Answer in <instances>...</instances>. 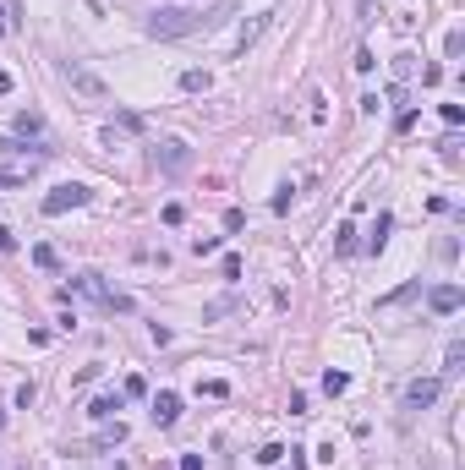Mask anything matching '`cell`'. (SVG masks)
<instances>
[{
  "label": "cell",
  "instance_id": "obj_1",
  "mask_svg": "<svg viewBox=\"0 0 465 470\" xmlns=\"http://www.w3.org/2000/svg\"><path fill=\"white\" fill-rule=\"evenodd\" d=\"M208 22H213L208 11H192V6H159V11H148V33L153 39H187Z\"/></svg>",
  "mask_w": 465,
  "mask_h": 470
},
{
  "label": "cell",
  "instance_id": "obj_2",
  "mask_svg": "<svg viewBox=\"0 0 465 470\" xmlns=\"http://www.w3.org/2000/svg\"><path fill=\"white\" fill-rule=\"evenodd\" d=\"M66 295H88L93 307H105V312H131V295H121L115 285H105L99 274H77V279L66 285Z\"/></svg>",
  "mask_w": 465,
  "mask_h": 470
},
{
  "label": "cell",
  "instance_id": "obj_3",
  "mask_svg": "<svg viewBox=\"0 0 465 470\" xmlns=\"http://www.w3.org/2000/svg\"><path fill=\"white\" fill-rule=\"evenodd\" d=\"M88 197H93V192H88L83 181H66V186H55V192H49V197H44V213H49V219H61V213H71V208H83Z\"/></svg>",
  "mask_w": 465,
  "mask_h": 470
},
{
  "label": "cell",
  "instance_id": "obj_4",
  "mask_svg": "<svg viewBox=\"0 0 465 470\" xmlns=\"http://www.w3.org/2000/svg\"><path fill=\"white\" fill-rule=\"evenodd\" d=\"M427 307L438 312V317H449V312L465 307V290L460 285H432V290H427Z\"/></svg>",
  "mask_w": 465,
  "mask_h": 470
},
{
  "label": "cell",
  "instance_id": "obj_5",
  "mask_svg": "<svg viewBox=\"0 0 465 470\" xmlns=\"http://www.w3.org/2000/svg\"><path fill=\"white\" fill-rule=\"evenodd\" d=\"M438 377H416V383H405V410H427L432 399H438Z\"/></svg>",
  "mask_w": 465,
  "mask_h": 470
},
{
  "label": "cell",
  "instance_id": "obj_6",
  "mask_svg": "<svg viewBox=\"0 0 465 470\" xmlns=\"http://www.w3.org/2000/svg\"><path fill=\"white\" fill-rule=\"evenodd\" d=\"M153 159H159V170H165V175H181V170L192 164V153H187V143H159V153H153Z\"/></svg>",
  "mask_w": 465,
  "mask_h": 470
},
{
  "label": "cell",
  "instance_id": "obj_7",
  "mask_svg": "<svg viewBox=\"0 0 465 470\" xmlns=\"http://www.w3.org/2000/svg\"><path fill=\"white\" fill-rule=\"evenodd\" d=\"M175 416H181V394L159 389V394H153V421H159V427H170Z\"/></svg>",
  "mask_w": 465,
  "mask_h": 470
},
{
  "label": "cell",
  "instance_id": "obj_8",
  "mask_svg": "<svg viewBox=\"0 0 465 470\" xmlns=\"http://www.w3.org/2000/svg\"><path fill=\"white\" fill-rule=\"evenodd\" d=\"M66 82H71L77 93H88V99H105V82L93 77V71H83V66H71V71H66Z\"/></svg>",
  "mask_w": 465,
  "mask_h": 470
},
{
  "label": "cell",
  "instance_id": "obj_9",
  "mask_svg": "<svg viewBox=\"0 0 465 470\" xmlns=\"http://www.w3.org/2000/svg\"><path fill=\"white\" fill-rule=\"evenodd\" d=\"M11 126H17V137H44V131H49L39 110H17V121H11Z\"/></svg>",
  "mask_w": 465,
  "mask_h": 470
},
{
  "label": "cell",
  "instance_id": "obj_10",
  "mask_svg": "<svg viewBox=\"0 0 465 470\" xmlns=\"http://www.w3.org/2000/svg\"><path fill=\"white\" fill-rule=\"evenodd\" d=\"M181 88H187V93H208V88H213V71L192 66V71H181Z\"/></svg>",
  "mask_w": 465,
  "mask_h": 470
},
{
  "label": "cell",
  "instance_id": "obj_11",
  "mask_svg": "<svg viewBox=\"0 0 465 470\" xmlns=\"http://www.w3.org/2000/svg\"><path fill=\"white\" fill-rule=\"evenodd\" d=\"M121 399H126V394H99V399L88 405V416H99V421H110V416L121 410Z\"/></svg>",
  "mask_w": 465,
  "mask_h": 470
},
{
  "label": "cell",
  "instance_id": "obj_12",
  "mask_svg": "<svg viewBox=\"0 0 465 470\" xmlns=\"http://www.w3.org/2000/svg\"><path fill=\"white\" fill-rule=\"evenodd\" d=\"M389 230H394V219H389V213H378V219H372V235H367V252H383Z\"/></svg>",
  "mask_w": 465,
  "mask_h": 470
},
{
  "label": "cell",
  "instance_id": "obj_13",
  "mask_svg": "<svg viewBox=\"0 0 465 470\" xmlns=\"http://www.w3.org/2000/svg\"><path fill=\"white\" fill-rule=\"evenodd\" d=\"M197 394H208V399H230V383H225V377H203Z\"/></svg>",
  "mask_w": 465,
  "mask_h": 470
},
{
  "label": "cell",
  "instance_id": "obj_14",
  "mask_svg": "<svg viewBox=\"0 0 465 470\" xmlns=\"http://www.w3.org/2000/svg\"><path fill=\"white\" fill-rule=\"evenodd\" d=\"M334 252H356V225H351V219L334 230Z\"/></svg>",
  "mask_w": 465,
  "mask_h": 470
},
{
  "label": "cell",
  "instance_id": "obj_15",
  "mask_svg": "<svg viewBox=\"0 0 465 470\" xmlns=\"http://www.w3.org/2000/svg\"><path fill=\"white\" fill-rule=\"evenodd\" d=\"M269 28V17H252L247 28H241V39H235V49H247V44H257V33Z\"/></svg>",
  "mask_w": 465,
  "mask_h": 470
},
{
  "label": "cell",
  "instance_id": "obj_16",
  "mask_svg": "<svg viewBox=\"0 0 465 470\" xmlns=\"http://www.w3.org/2000/svg\"><path fill=\"white\" fill-rule=\"evenodd\" d=\"M33 263H39V268H61V252H55V246H33Z\"/></svg>",
  "mask_w": 465,
  "mask_h": 470
},
{
  "label": "cell",
  "instance_id": "obj_17",
  "mask_svg": "<svg viewBox=\"0 0 465 470\" xmlns=\"http://www.w3.org/2000/svg\"><path fill=\"white\" fill-rule=\"evenodd\" d=\"M323 389H329V394H345V389H351V377H345V372H323Z\"/></svg>",
  "mask_w": 465,
  "mask_h": 470
},
{
  "label": "cell",
  "instance_id": "obj_18",
  "mask_svg": "<svg viewBox=\"0 0 465 470\" xmlns=\"http://www.w3.org/2000/svg\"><path fill=\"white\" fill-rule=\"evenodd\" d=\"M438 115H444V126H449V131H454V126H465V110H460V104H444Z\"/></svg>",
  "mask_w": 465,
  "mask_h": 470
},
{
  "label": "cell",
  "instance_id": "obj_19",
  "mask_svg": "<svg viewBox=\"0 0 465 470\" xmlns=\"http://www.w3.org/2000/svg\"><path fill=\"white\" fill-rule=\"evenodd\" d=\"M99 443H126V427H121V421H110V427L99 432Z\"/></svg>",
  "mask_w": 465,
  "mask_h": 470
},
{
  "label": "cell",
  "instance_id": "obj_20",
  "mask_svg": "<svg viewBox=\"0 0 465 470\" xmlns=\"http://www.w3.org/2000/svg\"><path fill=\"white\" fill-rule=\"evenodd\" d=\"M121 394H126V399H143V394H148V383H143V377L131 372V377H126V389H121Z\"/></svg>",
  "mask_w": 465,
  "mask_h": 470
},
{
  "label": "cell",
  "instance_id": "obj_21",
  "mask_svg": "<svg viewBox=\"0 0 465 470\" xmlns=\"http://www.w3.org/2000/svg\"><path fill=\"white\" fill-rule=\"evenodd\" d=\"M279 459H285V449H279V443H269V449H257V465H279Z\"/></svg>",
  "mask_w": 465,
  "mask_h": 470
},
{
  "label": "cell",
  "instance_id": "obj_22",
  "mask_svg": "<svg viewBox=\"0 0 465 470\" xmlns=\"http://www.w3.org/2000/svg\"><path fill=\"white\" fill-rule=\"evenodd\" d=\"M159 219H165V225H181V219H187V208H181V203H165V213H159Z\"/></svg>",
  "mask_w": 465,
  "mask_h": 470
},
{
  "label": "cell",
  "instance_id": "obj_23",
  "mask_svg": "<svg viewBox=\"0 0 465 470\" xmlns=\"http://www.w3.org/2000/svg\"><path fill=\"white\" fill-rule=\"evenodd\" d=\"M460 361H465V345L454 339V345H449V367H444V372H460Z\"/></svg>",
  "mask_w": 465,
  "mask_h": 470
},
{
  "label": "cell",
  "instance_id": "obj_24",
  "mask_svg": "<svg viewBox=\"0 0 465 470\" xmlns=\"http://www.w3.org/2000/svg\"><path fill=\"white\" fill-rule=\"evenodd\" d=\"M11 246H17V230H6V225H0V252H11Z\"/></svg>",
  "mask_w": 465,
  "mask_h": 470
},
{
  "label": "cell",
  "instance_id": "obj_25",
  "mask_svg": "<svg viewBox=\"0 0 465 470\" xmlns=\"http://www.w3.org/2000/svg\"><path fill=\"white\" fill-rule=\"evenodd\" d=\"M181 470H203V454H181Z\"/></svg>",
  "mask_w": 465,
  "mask_h": 470
},
{
  "label": "cell",
  "instance_id": "obj_26",
  "mask_svg": "<svg viewBox=\"0 0 465 470\" xmlns=\"http://www.w3.org/2000/svg\"><path fill=\"white\" fill-rule=\"evenodd\" d=\"M0 33H11V11L6 6H0Z\"/></svg>",
  "mask_w": 465,
  "mask_h": 470
},
{
  "label": "cell",
  "instance_id": "obj_27",
  "mask_svg": "<svg viewBox=\"0 0 465 470\" xmlns=\"http://www.w3.org/2000/svg\"><path fill=\"white\" fill-rule=\"evenodd\" d=\"M0 93H11V71H0Z\"/></svg>",
  "mask_w": 465,
  "mask_h": 470
}]
</instances>
